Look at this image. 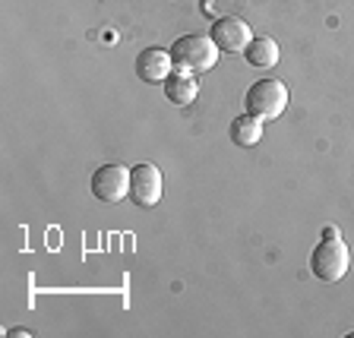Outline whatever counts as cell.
Masks as SVG:
<instances>
[{
	"instance_id": "cell-1",
	"label": "cell",
	"mask_w": 354,
	"mask_h": 338,
	"mask_svg": "<svg viewBox=\"0 0 354 338\" xmlns=\"http://www.w3.org/2000/svg\"><path fill=\"white\" fill-rule=\"evenodd\" d=\"M351 265V253L348 243L339 237V231L332 228L323 241L317 243V250L310 253V272L317 275L319 281H342Z\"/></svg>"
},
{
	"instance_id": "cell-2",
	"label": "cell",
	"mask_w": 354,
	"mask_h": 338,
	"mask_svg": "<svg viewBox=\"0 0 354 338\" xmlns=\"http://www.w3.org/2000/svg\"><path fill=\"white\" fill-rule=\"evenodd\" d=\"M218 48L209 35H180L171 44V60L177 70H190V73H206L218 60Z\"/></svg>"
},
{
	"instance_id": "cell-3",
	"label": "cell",
	"mask_w": 354,
	"mask_h": 338,
	"mask_svg": "<svg viewBox=\"0 0 354 338\" xmlns=\"http://www.w3.org/2000/svg\"><path fill=\"white\" fill-rule=\"evenodd\" d=\"M243 104H247V114H253V118L275 120L288 108V88L281 79H259L247 88Z\"/></svg>"
},
{
	"instance_id": "cell-4",
	"label": "cell",
	"mask_w": 354,
	"mask_h": 338,
	"mask_svg": "<svg viewBox=\"0 0 354 338\" xmlns=\"http://www.w3.org/2000/svg\"><path fill=\"white\" fill-rule=\"evenodd\" d=\"M92 196L98 203H124L130 196V168H124V165H102L92 174Z\"/></svg>"
},
{
	"instance_id": "cell-5",
	"label": "cell",
	"mask_w": 354,
	"mask_h": 338,
	"mask_svg": "<svg viewBox=\"0 0 354 338\" xmlns=\"http://www.w3.org/2000/svg\"><path fill=\"white\" fill-rule=\"evenodd\" d=\"M209 38L215 41V48H218L221 54H243L247 44L253 41V32L241 16H221V19L212 26Z\"/></svg>"
},
{
	"instance_id": "cell-6",
	"label": "cell",
	"mask_w": 354,
	"mask_h": 338,
	"mask_svg": "<svg viewBox=\"0 0 354 338\" xmlns=\"http://www.w3.org/2000/svg\"><path fill=\"white\" fill-rule=\"evenodd\" d=\"M130 199L136 206L149 209L162 199V171L155 165H136L130 168Z\"/></svg>"
},
{
	"instance_id": "cell-7",
	"label": "cell",
	"mask_w": 354,
	"mask_h": 338,
	"mask_svg": "<svg viewBox=\"0 0 354 338\" xmlns=\"http://www.w3.org/2000/svg\"><path fill=\"white\" fill-rule=\"evenodd\" d=\"M171 66H174L171 51H165V48H146V51H140V57H136V76H140L142 82H149V86H155V82L168 79Z\"/></svg>"
},
{
	"instance_id": "cell-8",
	"label": "cell",
	"mask_w": 354,
	"mask_h": 338,
	"mask_svg": "<svg viewBox=\"0 0 354 338\" xmlns=\"http://www.w3.org/2000/svg\"><path fill=\"white\" fill-rule=\"evenodd\" d=\"M162 86H165V98H168L171 104H190L199 92L196 73H190V70H171V76Z\"/></svg>"
},
{
	"instance_id": "cell-9",
	"label": "cell",
	"mask_w": 354,
	"mask_h": 338,
	"mask_svg": "<svg viewBox=\"0 0 354 338\" xmlns=\"http://www.w3.org/2000/svg\"><path fill=\"white\" fill-rule=\"evenodd\" d=\"M243 57H247V64H250V66H257V70H269V66L279 64L281 51H279V44H275L272 38L259 35V38H253V41L247 44Z\"/></svg>"
},
{
	"instance_id": "cell-10",
	"label": "cell",
	"mask_w": 354,
	"mask_h": 338,
	"mask_svg": "<svg viewBox=\"0 0 354 338\" xmlns=\"http://www.w3.org/2000/svg\"><path fill=\"white\" fill-rule=\"evenodd\" d=\"M231 142L241 149H250L263 140V120L253 118V114H241V118L231 120Z\"/></svg>"
}]
</instances>
